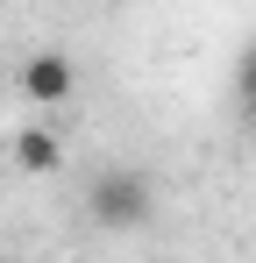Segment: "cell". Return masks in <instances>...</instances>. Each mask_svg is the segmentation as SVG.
Instances as JSON below:
<instances>
[{
  "label": "cell",
  "mask_w": 256,
  "mask_h": 263,
  "mask_svg": "<svg viewBox=\"0 0 256 263\" xmlns=\"http://www.w3.org/2000/svg\"><path fill=\"white\" fill-rule=\"evenodd\" d=\"M7 157H14L29 178H43V171H57V164H64V142H57V128H43V121H36V128H22L14 142H7Z\"/></svg>",
  "instance_id": "3"
},
{
  "label": "cell",
  "mask_w": 256,
  "mask_h": 263,
  "mask_svg": "<svg viewBox=\"0 0 256 263\" xmlns=\"http://www.w3.org/2000/svg\"><path fill=\"white\" fill-rule=\"evenodd\" d=\"M235 100H242V114H256V43L235 57Z\"/></svg>",
  "instance_id": "4"
},
{
  "label": "cell",
  "mask_w": 256,
  "mask_h": 263,
  "mask_svg": "<svg viewBox=\"0 0 256 263\" xmlns=\"http://www.w3.org/2000/svg\"><path fill=\"white\" fill-rule=\"evenodd\" d=\"M85 220L107 228V235H135V228L157 220V185L142 171H128V164H114V171H100L85 185Z\"/></svg>",
  "instance_id": "1"
},
{
  "label": "cell",
  "mask_w": 256,
  "mask_h": 263,
  "mask_svg": "<svg viewBox=\"0 0 256 263\" xmlns=\"http://www.w3.org/2000/svg\"><path fill=\"white\" fill-rule=\"evenodd\" d=\"M79 92V64L64 57V50H36L29 64H22V100H36V107H64Z\"/></svg>",
  "instance_id": "2"
}]
</instances>
